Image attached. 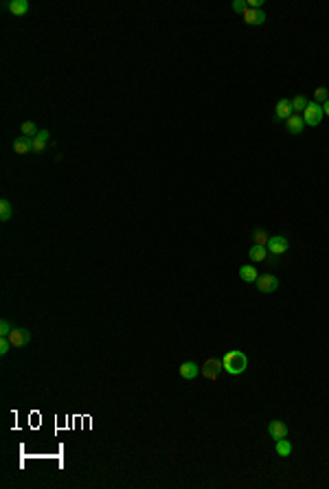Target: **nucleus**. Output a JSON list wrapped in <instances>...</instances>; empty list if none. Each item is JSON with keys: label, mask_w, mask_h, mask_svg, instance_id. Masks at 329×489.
<instances>
[{"label": "nucleus", "mask_w": 329, "mask_h": 489, "mask_svg": "<svg viewBox=\"0 0 329 489\" xmlns=\"http://www.w3.org/2000/svg\"><path fill=\"white\" fill-rule=\"evenodd\" d=\"M268 233L263 228H257L255 233H252V242H255V246H268Z\"/></svg>", "instance_id": "nucleus-20"}, {"label": "nucleus", "mask_w": 329, "mask_h": 489, "mask_svg": "<svg viewBox=\"0 0 329 489\" xmlns=\"http://www.w3.org/2000/svg\"><path fill=\"white\" fill-rule=\"evenodd\" d=\"M323 112H325V116H329V99L323 103Z\"/></svg>", "instance_id": "nucleus-27"}, {"label": "nucleus", "mask_w": 329, "mask_h": 489, "mask_svg": "<svg viewBox=\"0 0 329 489\" xmlns=\"http://www.w3.org/2000/svg\"><path fill=\"white\" fill-rule=\"evenodd\" d=\"M292 114H294V110H292V106H290V99H281V101L276 103L274 119L276 121H288Z\"/></svg>", "instance_id": "nucleus-9"}, {"label": "nucleus", "mask_w": 329, "mask_h": 489, "mask_svg": "<svg viewBox=\"0 0 329 489\" xmlns=\"http://www.w3.org/2000/svg\"><path fill=\"white\" fill-rule=\"evenodd\" d=\"M242 18H244V22H246V25H250V27H259V25L266 22V13H263L261 9H250V7H248L246 11L242 13Z\"/></svg>", "instance_id": "nucleus-7"}, {"label": "nucleus", "mask_w": 329, "mask_h": 489, "mask_svg": "<svg viewBox=\"0 0 329 489\" xmlns=\"http://www.w3.org/2000/svg\"><path fill=\"white\" fill-rule=\"evenodd\" d=\"M285 128H288L290 134H301L305 130V119L299 114H292L288 121H285Z\"/></svg>", "instance_id": "nucleus-12"}, {"label": "nucleus", "mask_w": 329, "mask_h": 489, "mask_svg": "<svg viewBox=\"0 0 329 489\" xmlns=\"http://www.w3.org/2000/svg\"><path fill=\"white\" fill-rule=\"evenodd\" d=\"M292 443H290V441L288 439H279V441H276V454H279V457H290V454H292Z\"/></svg>", "instance_id": "nucleus-18"}, {"label": "nucleus", "mask_w": 329, "mask_h": 489, "mask_svg": "<svg viewBox=\"0 0 329 489\" xmlns=\"http://www.w3.org/2000/svg\"><path fill=\"white\" fill-rule=\"evenodd\" d=\"M11 331H13V327L9 325V321H0V338H9Z\"/></svg>", "instance_id": "nucleus-23"}, {"label": "nucleus", "mask_w": 329, "mask_h": 489, "mask_svg": "<svg viewBox=\"0 0 329 489\" xmlns=\"http://www.w3.org/2000/svg\"><path fill=\"white\" fill-rule=\"evenodd\" d=\"M222 371H224V362L218 360V358H209L204 364L200 366V373L204 375L206 380H218Z\"/></svg>", "instance_id": "nucleus-3"}, {"label": "nucleus", "mask_w": 329, "mask_h": 489, "mask_svg": "<svg viewBox=\"0 0 329 489\" xmlns=\"http://www.w3.org/2000/svg\"><path fill=\"white\" fill-rule=\"evenodd\" d=\"M37 134H40V130H37V125L33 123V121H25V123H22V136H31V138H35Z\"/></svg>", "instance_id": "nucleus-21"}, {"label": "nucleus", "mask_w": 329, "mask_h": 489, "mask_svg": "<svg viewBox=\"0 0 329 489\" xmlns=\"http://www.w3.org/2000/svg\"><path fill=\"white\" fill-rule=\"evenodd\" d=\"M261 4H263V0H248V7L250 9H261Z\"/></svg>", "instance_id": "nucleus-26"}, {"label": "nucleus", "mask_w": 329, "mask_h": 489, "mask_svg": "<svg viewBox=\"0 0 329 489\" xmlns=\"http://www.w3.org/2000/svg\"><path fill=\"white\" fill-rule=\"evenodd\" d=\"M268 248L266 246H252L250 250H248V259L250 261H255V263H259V261H266L268 259Z\"/></svg>", "instance_id": "nucleus-16"}, {"label": "nucleus", "mask_w": 329, "mask_h": 489, "mask_svg": "<svg viewBox=\"0 0 329 489\" xmlns=\"http://www.w3.org/2000/svg\"><path fill=\"white\" fill-rule=\"evenodd\" d=\"M11 215H13L11 202H9V200H2V202H0V219H2V222H9V219H11Z\"/></svg>", "instance_id": "nucleus-19"}, {"label": "nucleus", "mask_w": 329, "mask_h": 489, "mask_svg": "<svg viewBox=\"0 0 329 489\" xmlns=\"http://www.w3.org/2000/svg\"><path fill=\"white\" fill-rule=\"evenodd\" d=\"M288 432H290V428L285 426L283 421H279V419H272L270 424H268V435H270V439H274V441L288 439Z\"/></svg>", "instance_id": "nucleus-6"}, {"label": "nucleus", "mask_w": 329, "mask_h": 489, "mask_svg": "<svg viewBox=\"0 0 329 489\" xmlns=\"http://www.w3.org/2000/svg\"><path fill=\"white\" fill-rule=\"evenodd\" d=\"M222 362H224V371L228 375H242L248 369V358L242 351H228Z\"/></svg>", "instance_id": "nucleus-1"}, {"label": "nucleus", "mask_w": 329, "mask_h": 489, "mask_svg": "<svg viewBox=\"0 0 329 489\" xmlns=\"http://www.w3.org/2000/svg\"><path fill=\"white\" fill-rule=\"evenodd\" d=\"M255 285H257V290H259V292L272 294V292H276V290H279V279H276L274 274H261L259 279L255 281Z\"/></svg>", "instance_id": "nucleus-5"}, {"label": "nucleus", "mask_w": 329, "mask_h": 489, "mask_svg": "<svg viewBox=\"0 0 329 489\" xmlns=\"http://www.w3.org/2000/svg\"><path fill=\"white\" fill-rule=\"evenodd\" d=\"M4 7H7L13 16H25V13L29 11V2H27V0H11V2H7Z\"/></svg>", "instance_id": "nucleus-15"}, {"label": "nucleus", "mask_w": 329, "mask_h": 489, "mask_svg": "<svg viewBox=\"0 0 329 489\" xmlns=\"http://www.w3.org/2000/svg\"><path fill=\"white\" fill-rule=\"evenodd\" d=\"M180 375L185 380H193L200 375V366L195 364V362H182L180 364Z\"/></svg>", "instance_id": "nucleus-14"}, {"label": "nucleus", "mask_w": 329, "mask_h": 489, "mask_svg": "<svg viewBox=\"0 0 329 489\" xmlns=\"http://www.w3.org/2000/svg\"><path fill=\"white\" fill-rule=\"evenodd\" d=\"M266 248H268V252H270V255L279 257V255H283V252H288L290 242H288V237H283V235H274V237L268 239V246Z\"/></svg>", "instance_id": "nucleus-4"}, {"label": "nucleus", "mask_w": 329, "mask_h": 489, "mask_svg": "<svg viewBox=\"0 0 329 489\" xmlns=\"http://www.w3.org/2000/svg\"><path fill=\"white\" fill-rule=\"evenodd\" d=\"M314 99H316V103H321V106H323V103H325L327 101V90H325V88H316V92H314Z\"/></svg>", "instance_id": "nucleus-22"}, {"label": "nucleus", "mask_w": 329, "mask_h": 489, "mask_svg": "<svg viewBox=\"0 0 329 489\" xmlns=\"http://www.w3.org/2000/svg\"><path fill=\"white\" fill-rule=\"evenodd\" d=\"M13 152L16 154H29V152H33V138L31 136H20V138H16L13 140Z\"/></svg>", "instance_id": "nucleus-10"}, {"label": "nucleus", "mask_w": 329, "mask_h": 489, "mask_svg": "<svg viewBox=\"0 0 329 489\" xmlns=\"http://www.w3.org/2000/svg\"><path fill=\"white\" fill-rule=\"evenodd\" d=\"M49 140H51L49 130H40V134H37L35 138H33V152H35V154L44 152V149H46V145H49Z\"/></svg>", "instance_id": "nucleus-13"}, {"label": "nucleus", "mask_w": 329, "mask_h": 489, "mask_svg": "<svg viewBox=\"0 0 329 489\" xmlns=\"http://www.w3.org/2000/svg\"><path fill=\"white\" fill-rule=\"evenodd\" d=\"M323 116H325V112H323V106H321V103L309 101L307 108H305V112H303L305 125H312V128H316V125L323 121Z\"/></svg>", "instance_id": "nucleus-2"}, {"label": "nucleus", "mask_w": 329, "mask_h": 489, "mask_svg": "<svg viewBox=\"0 0 329 489\" xmlns=\"http://www.w3.org/2000/svg\"><path fill=\"white\" fill-rule=\"evenodd\" d=\"M11 347L13 345H11V340H9V338H0V355H7Z\"/></svg>", "instance_id": "nucleus-24"}, {"label": "nucleus", "mask_w": 329, "mask_h": 489, "mask_svg": "<svg viewBox=\"0 0 329 489\" xmlns=\"http://www.w3.org/2000/svg\"><path fill=\"white\" fill-rule=\"evenodd\" d=\"M9 340H11L13 347H27L31 342V331L29 329H13L9 333Z\"/></svg>", "instance_id": "nucleus-8"}, {"label": "nucleus", "mask_w": 329, "mask_h": 489, "mask_svg": "<svg viewBox=\"0 0 329 489\" xmlns=\"http://www.w3.org/2000/svg\"><path fill=\"white\" fill-rule=\"evenodd\" d=\"M307 97H303V95H296L294 99H290V106H292V110H294V114L296 112H305V108H307Z\"/></svg>", "instance_id": "nucleus-17"}, {"label": "nucleus", "mask_w": 329, "mask_h": 489, "mask_svg": "<svg viewBox=\"0 0 329 489\" xmlns=\"http://www.w3.org/2000/svg\"><path fill=\"white\" fill-rule=\"evenodd\" d=\"M239 279L246 281V283H255L259 279V272H257V268L252 263H246V266L239 268Z\"/></svg>", "instance_id": "nucleus-11"}, {"label": "nucleus", "mask_w": 329, "mask_h": 489, "mask_svg": "<svg viewBox=\"0 0 329 489\" xmlns=\"http://www.w3.org/2000/svg\"><path fill=\"white\" fill-rule=\"evenodd\" d=\"M246 9H248V2H246V0H235V2H233V11H235V13H244Z\"/></svg>", "instance_id": "nucleus-25"}]
</instances>
